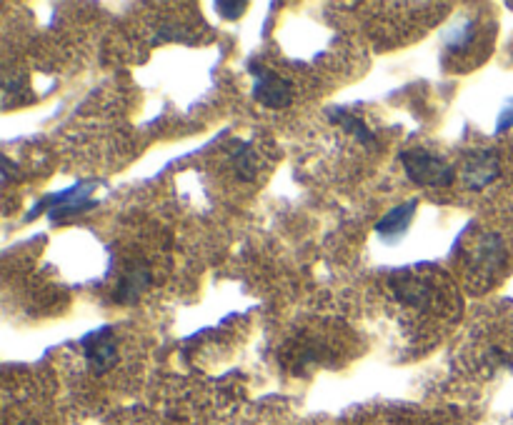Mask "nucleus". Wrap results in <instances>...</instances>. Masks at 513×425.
<instances>
[{"mask_svg":"<svg viewBox=\"0 0 513 425\" xmlns=\"http://www.w3.org/2000/svg\"><path fill=\"white\" fill-rule=\"evenodd\" d=\"M403 170L418 188H448L456 180V168L431 150L413 148L401 153Z\"/></svg>","mask_w":513,"mask_h":425,"instance_id":"obj_1","label":"nucleus"},{"mask_svg":"<svg viewBox=\"0 0 513 425\" xmlns=\"http://www.w3.org/2000/svg\"><path fill=\"white\" fill-rule=\"evenodd\" d=\"M98 183H91V180H83V183H76L73 188L68 190H58V193L48 195L43 198L31 213L26 215V220L36 218L41 210H48L51 213L53 223H58L61 218H68V215H78V213H86V210L96 208L98 200L91 198V193L96 190Z\"/></svg>","mask_w":513,"mask_h":425,"instance_id":"obj_2","label":"nucleus"},{"mask_svg":"<svg viewBox=\"0 0 513 425\" xmlns=\"http://www.w3.org/2000/svg\"><path fill=\"white\" fill-rule=\"evenodd\" d=\"M498 175H501V158H498L496 150L481 148L468 150V153L463 155L461 180L468 190H473V193L486 190Z\"/></svg>","mask_w":513,"mask_h":425,"instance_id":"obj_3","label":"nucleus"},{"mask_svg":"<svg viewBox=\"0 0 513 425\" xmlns=\"http://www.w3.org/2000/svg\"><path fill=\"white\" fill-rule=\"evenodd\" d=\"M503 263H506V243L498 233H483L476 248L468 253V273L486 278V285L491 283L493 275H498V270H503Z\"/></svg>","mask_w":513,"mask_h":425,"instance_id":"obj_4","label":"nucleus"},{"mask_svg":"<svg viewBox=\"0 0 513 425\" xmlns=\"http://www.w3.org/2000/svg\"><path fill=\"white\" fill-rule=\"evenodd\" d=\"M251 75L256 80L253 85V98L271 110H283L293 103V85L283 75L263 68V65H251Z\"/></svg>","mask_w":513,"mask_h":425,"instance_id":"obj_5","label":"nucleus"},{"mask_svg":"<svg viewBox=\"0 0 513 425\" xmlns=\"http://www.w3.org/2000/svg\"><path fill=\"white\" fill-rule=\"evenodd\" d=\"M81 345L88 368L96 375L108 373V370H113L118 365V345L111 328L93 330V333H88L86 338L81 340Z\"/></svg>","mask_w":513,"mask_h":425,"instance_id":"obj_6","label":"nucleus"},{"mask_svg":"<svg viewBox=\"0 0 513 425\" xmlns=\"http://www.w3.org/2000/svg\"><path fill=\"white\" fill-rule=\"evenodd\" d=\"M416 208H418V200L411 198V200H406V203H401V205H396V208L388 210V213L376 223L378 240L386 245L401 243V240L406 238L408 228H411Z\"/></svg>","mask_w":513,"mask_h":425,"instance_id":"obj_7","label":"nucleus"},{"mask_svg":"<svg viewBox=\"0 0 513 425\" xmlns=\"http://www.w3.org/2000/svg\"><path fill=\"white\" fill-rule=\"evenodd\" d=\"M151 280V268H148L146 263H141V260H136V263H131L123 270L121 280H118L116 285V293H113V300L121 305L136 303V300L151 288Z\"/></svg>","mask_w":513,"mask_h":425,"instance_id":"obj_8","label":"nucleus"},{"mask_svg":"<svg viewBox=\"0 0 513 425\" xmlns=\"http://www.w3.org/2000/svg\"><path fill=\"white\" fill-rule=\"evenodd\" d=\"M391 285L393 290H396L401 303L411 305V308H421V310H426L428 305H431L433 288L428 280L418 278V275H396V278L391 280Z\"/></svg>","mask_w":513,"mask_h":425,"instance_id":"obj_9","label":"nucleus"},{"mask_svg":"<svg viewBox=\"0 0 513 425\" xmlns=\"http://www.w3.org/2000/svg\"><path fill=\"white\" fill-rule=\"evenodd\" d=\"M231 168L236 173V178L246 180V183L258 178V173H261V160H258V153L253 150L251 143L236 145V150L231 153Z\"/></svg>","mask_w":513,"mask_h":425,"instance_id":"obj_10","label":"nucleus"},{"mask_svg":"<svg viewBox=\"0 0 513 425\" xmlns=\"http://www.w3.org/2000/svg\"><path fill=\"white\" fill-rule=\"evenodd\" d=\"M328 118H331L336 125H341V128L346 130V133H351L353 138L361 140L363 145H368V148H373V145H376V135L371 133V128H368V125L363 123L358 115L348 113V110H331V113H328Z\"/></svg>","mask_w":513,"mask_h":425,"instance_id":"obj_11","label":"nucleus"},{"mask_svg":"<svg viewBox=\"0 0 513 425\" xmlns=\"http://www.w3.org/2000/svg\"><path fill=\"white\" fill-rule=\"evenodd\" d=\"M473 38H476V23L473 20H461V23H456V28L446 30V35H443L451 50H463Z\"/></svg>","mask_w":513,"mask_h":425,"instance_id":"obj_12","label":"nucleus"},{"mask_svg":"<svg viewBox=\"0 0 513 425\" xmlns=\"http://www.w3.org/2000/svg\"><path fill=\"white\" fill-rule=\"evenodd\" d=\"M216 10L221 18L226 20H238L243 15V10H246V3H241V0H218L216 3Z\"/></svg>","mask_w":513,"mask_h":425,"instance_id":"obj_13","label":"nucleus"},{"mask_svg":"<svg viewBox=\"0 0 513 425\" xmlns=\"http://www.w3.org/2000/svg\"><path fill=\"white\" fill-rule=\"evenodd\" d=\"M508 128H513V98H508L506 103H503L501 113H498V120H496V133H506Z\"/></svg>","mask_w":513,"mask_h":425,"instance_id":"obj_14","label":"nucleus"},{"mask_svg":"<svg viewBox=\"0 0 513 425\" xmlns=\"http://www.w3.org/2000/svg\"><path fill=\"white\" fill-rule=\"evenodd\" d=\"M26 425H36V423H26Z\"/></svg>","mask_w":513,"mask_h":425,"instance_id":"obj_15","label":"nucleus"}]
</instances>
